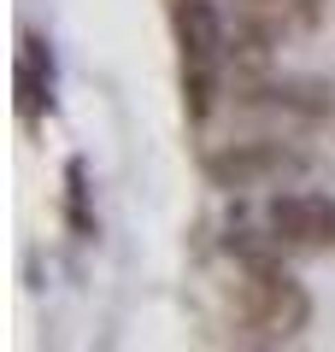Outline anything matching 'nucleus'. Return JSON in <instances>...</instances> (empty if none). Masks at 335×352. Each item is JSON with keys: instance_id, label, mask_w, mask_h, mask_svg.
Listing matches in <instances>:
<instances>
[{"instance_id": "obj_2", "label": "nucleus", "mask_w": 335, "mask_h": 352, "mask_svg": "<svg viewBox=\"0 0 335 352\" xmlns=\"http://www.w3.org/2000/svg\"><path fill=\"white\" fill-rule=\"evenodd\" d=\"M176 30V76H183V112L194 129L212 124L223 106V76H230V24H223L218 0H165Z\"/></svg>"}, {"instance_id": "obj_3", "label": "nucleus", "mask_w": 335, "mask_h": 352, "mask_svg": "<svg viewBox=\"0 0 335 352\" xmlns=\"http://www.w3.org/2000/svg\"><path fill=\"white\" fill-rule=\"evenodd\" d=\"M223 106L253 124H276L294 135H335V76H276V71H247L230 76Z\"/></svg>"}, {"instance_id": "obj_7", "label": "nucleus", "mask_w": 335, "mask_h": 352, "mask_svg": "<svg viewBox=\"0 0 335 352\" xmlns=\"http://www.w3.org/2000/svg\"><path fill=\"white\" fill-rule=\"evenodd\" d=\"M236 12H253V18H271L283 36H300L323 18V0H230Z\"/></svg>"}, {"instance_id": "obj_5", "label": "nucleus", "mask_w": 335, "mask_h": 352, "mask_svg": "<svg viewBox=\"0 0 335 352\" xmlns=\"http://www.w3.org/2000/svg\"><path fill=\"white\" fill-rule=\"evenodd\" d=\"M265 229L283 252H335V194L283 188L265 200Z\"/></svg>"}, {"instance_id": "obj_1", "label": "nucleus", "mask_w": 335, "mask_h": 352, "mask_svg": "<svg viewBox=\"0 0 335 352\" xmlns=\"http://www.w3.org/2000/svg\"><path fill=\"white\" fill-rule=\"evenodd\" d=\"M230 258V335L241 346H294L312 323V294L288 270V252L271 241V229H230L223 235Z\"/></svg>"}, {"instance_id": "obj_4", "label": "nucleus", "mask_w": 335, "mask_h": 352, "mask_svg": "<svg viewBox=\"0 0 335 352\" xmlns=\"http://www.w3.org/2000/svg\"><path fill=\"white\" fill-rule=\"evenodd\" d=\"M312 170V147L294 135V129H253V135H230V141H212L200 153V176L212 188H265V182H294V176Z\"/></svg>"}, {"instance_id": "obj_6", "label": "nucleus", "mask_w": 335, "mask_h": 352, "mask_svg": "<svg viewBox=\"0 0 335 352\" xmlns=\"http://www.w3.org/2000/svg\"><path fill=\"white\" fill-rule=\"evenodd\" d=\"M12 88H18V118H24V124H36L41 112H53V59H48V47H41V36H30V30H24V41H18Z\"/></svg>"}]
</instances>
